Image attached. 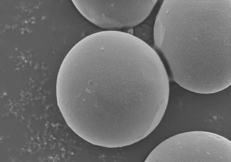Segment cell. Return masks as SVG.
<instances>
[{"mask_svg":"<svg viewBox=\"0 0 231 162\" xmlns=\"http://www.w3.org/2000/svg\"><path fill=\"white\" fill-rule=\"evenodd\" d=\"M63 85L76 110L91 120L103 122L138 111L147 83L131 50L96 44L71 54Z\"/></svg>","mask_w":231,"mask_h":162,"instance_id":"6da1fadb","label":"cell"},{"mask_svg":"<svg viewBox=\"0 0 231 162\" xmlns=\"http://www.w3.org/2000/svg\"><path fill=\"white\" fill-rule=\"evenodd\" d=\"M230 25L209 11H184L162 24L155 42L166 59L188 67L202 68L231 50Z\"/></svg>","mask_w":231,"mask_h":162,"instance_id":"7a4b0ae2","label":"cell"},{"mask_svg":"<svg viewBox=\"0 0 231 162\" xmlns=\"http://www.w3.org/2000/svg\"><path fill=\"white\" fill-rule=\"evenodd\" d=\"M146 161L231 162V142L223 136L207 132L181 133L160 143Z\"/></svg>","mask_w":231,"mask_h":162,"instance_id":"3957f363","label":"cell"},{"mask_svg":"<svg viewBox=\"0 0 231 162\" xmlns=\"http://www.w3.org/2000/svg\"><path fill=\"white\" fill-rule=\"evenodd\" d=\"M81 15L107 30L134 27L149 15L157 0H73Z\"/></svg>","mask_w":231,"mask_h":162,"instance_id":"277c9868","label":"cell"}]
</instances>
